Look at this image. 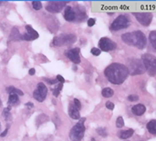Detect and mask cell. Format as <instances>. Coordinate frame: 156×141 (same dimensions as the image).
<instances>
[{"label":"cell","instance_id":"cell-7","mask_svg":"<svg viewBox=\"0 0 156 141\" xmlns=\"http://www.w3.org/2000/svg\"><path fill=\"white\" fill-rule=\"evenodd\" d=\"M129 25L130 22L129 20L127 19V17L124 15H121L112 23L110 29L113 31H116V30L127 28V27H129Z\"/></svg>","mask_w":156,"mask_h":141},{"label":"cell","instance_id":"cell-32","mask_svg":"<svg viewBox=\"0 0 156 141\" xmlns=\"http://www.w3.org/2000/svg\"><path fill=\"white\" fill-rule=\"evenodd\" d=\"M114 104L113 102H111V101H107L106 103V107L108 109H110V110H113L114 109Z\"/></svg>","mask_w":156,"mask_h":141},{"label":"cell","instance_id":"cell-30","mask_svg":"<svg viewBox=\"0 0 156 141\" xmlns=\"http://www.w3.org/2000/svg\"><path fill=\"white\" fill-rule=\"evenodd\" d=\"M91 53L92 55H94L96 56H98L99 55H100L101 53V51L100 50V49H97V48H92L91 49Z\"/></svg>","mask_w":156,"mask_h":141},{"label":"cell","instance_id":"cell-37","mask_svg":"<svg viewBox=\"0 0 156 141\" xmlns=\"http://www.w3.org/2000/svg\"><path fill=\"white\" fill-rule=\"evenodd\" d=\"M29 74H30V76H33L35 74V69H30V70H29Z\"/></svg>","mask_w":156,"mask_h":141},{"label":"cell","instance_id":"cell-28","mask_svg":"<svg viewBox=\"0 0 156 141\" xmlns=\"http://www.w3.org/2000/svg\"><path fill=\"white\" fill-rule=\"evenodd\" d=\"M96 132L99 135H100L102 137H106L107 136V133L106 132V130L104 128H98V129H96Z\"/></svg>","mask_w":156,"mask_h":141},{"label":"cell","instance_id":"cell-27","mask_svg":"<svg viewBox=\"0 0 156 141\" xmlns=\"http://www.w3.org/2000/svg\"><path fill=\"white\" fill-rule=\"evenodd\" d=\"M33 7L36 10H40V9L42 8V3H40V1H33L32 3Z\"/></svg>","mask_w":156,"mask_h":141},{"label":"cell","instance_id":"cell-18","mask_svg":"<svg viewBox=\"0 0 156 141\" xmlns=\"http://www.w3.org/2000/svg\"><path fill=\"white\" fill-rule=\"evenodd\" d=\"M133 134H134V130H132V129H130V130L125 131H121L120 133V138L126 140V139L130 138Z\"/></svg>","mask_w":156,"mask_h":141},{"label":"cell","instance_id":"cell-26","mask_svg":"<svg viewBox=\"0 0 156 141\" xmlns=\"http://www.w3.org/2000/svg\"><path fill=\"white\" fill-rule=\"evenodd\" d=\"M116 125L117 128H122L124 125V119H123L121 116H119L118 118L116 119Z\"/></svg>","mask_w":156,"mask_h":141},{"label":"cell","instance_id":"cell-15","mask_svg":"<svg viewBox=\"0 0 156 141\" xmlns=\"http://www.w3.org/2000/svg\"><path fill=\"white\" fill-rule=\"evenodd\" d=\"M146 111L145 106L142 105V104H138V105H136L133 108H132V112L135 115H137V116H141Z\"/></svg>","mask_w":156,"mask_h":141},{"label":"cell","instance_id":"cell-36","mask_svg":"<svg viewBox=\"0 0 156 141\" xmlns=\"http://www.w3.org/2000/svg\"><path fill=\"white\" fill-rule=\"evenodd\" d=\"M7 133H8V128H7V129H5V130L3 131V133L0 134V136H1V137H4V136H6Z\"/></svg>","mask_w":156,"mask_h":141},{"label":"cell","instance_id":"cell-22","mask_svg":"<svg viewBox=\"0 0 156 141\" xmlns=\"http://www.w3.org/2000/svg\"><path fill=\"white\" fill-rule=\"evenodd\" d=\"M25 28H26V30H27V33L30 34H31V35L34 36L35 38H37V39L39 38V34H38V33L37 32V31H36V30H34V29H33L30 25H27Z\"/></svg>","mask_w":156,"mask_h":141},{"label":"cell","instance_id":"cell-6","mask_svg":"<svg viewBox=\"0 0 156 141\" xmlns=\"http://www.w3.org/2000/svg\"><path fill=\"white\" fill-rule=\"evenodd\" d=\"M76 41V36L73 34H62L57 36L53 40V44L55 46H63L66 45H72Z\"/></svg>","mask_w":156,"mask_h":141},{"label":"cell","instance_id":"cell-25","mask_svg":"<svg viewBox=\"0 0 156 141\" xmlns=\"http://www.w3.org/2000/svg\"><path fill=\"white\" fill-rule=\"evenodd\" d=\"M62 87H63V84H60L59 83V84H58V87H56L55 89L53 90V95H54V97H58V96L59 95L60 91H61L62 89Z\"/></svg>","mask_w":156,"mask_h":141},{"label":"cell","instance_id":"cell-35","mask_svg":"<svg viewBox=\"0 0 156 141\" xmlns=\"http://www.w3.org/2000/svg\"><path fill=\"white\" fill-rule=\"evenodd\" d=\"M44 80H46V82L49 84H55L58 83V80H49V79L47 78H44Z\"/></svg>","mask_w":156,"mask_h":141},{"label":"cell","instance_id":"cell-3","mask_svg":"<svg viewBox=\"0 0 156 141\" xmlns=\"http://www.w3.org/2000/svg\"><path fill=\"white\" fill-rule=\"evenodd\" d=\"M86 121V118H81L79 119V121L74 125L69 133V137H70L72 141H81L84 137L85 131H86V127L84 125V122Z\"/></svg>","mask_w":156,"mask_h":141},{"label":"cell","instance_id":"cell-10","mask_svg":"<svg viewBox=\"0 0 156 141\" xmlns=\"http://www.w3.org/2000/svg\"><path fill=\"white\" fill-rule=\"evenodd\" d=\"M99 47L100 51L110 52L116 48V43L108 38H102L99 41Z\"/></svg>","mask_w":156,"mask_h":141},{"label":"cell","instance_id":"cell-29","mask_svg":"<svg viewBox=\"0 0 156 141\" xmlns=\"http://www.w3.org/2000/svg\"><path fill=\"white\" fill-rule=\"evenodd\" d=\"M127 100L129 101H131V102H134V101H137L139 100V97L136 94L129 95L127 97Z\"/></svg>","mask_w":156,"mask_h":141},{"label":"cell","instance_id":"cell-4","mask_svg":"<svg viewBox=\"0 0 156 141\" xmlns=\"http://www.w3.org/2000/svg\"><path fill=\"white\" fill-rule=\"evenodd\" d=\"M128 72L131 75L135 76L138 74H142L146 71L145 65H143L142 62L139 59H131L128 60V67H127Z\"/></svg>","mask_w":156,"mask_h":141},{"label":"cell","instance_id":"cell-33","mask_svg":"<svg viewBox=\"0 0 156 141\" xmlns=\"http://www.w3.org/2000/svg\"><path fill=\"white\" fill-rule=\"evenodd\" d=\"M95 24H96V20L93 19V18H90V19L88 20V21H87V24L89 27H92V26H94Z\"/></svg>","mask_w":156,"mask_h":141},{"label":"cell","instance_id":"cell-2","mask_svg":"<svg viewBox=\"0 0 156 141\" xmlns=\"http://www.w3.org/2000/svg\"><path fill=\"white\" fill-rule=\"evenodd\" d=\"M124 42L131 46L137 47V49H143L146 46L147 38L145 34L141 30H136L131 33H126L121 36Z\"/></svg>","mask_w":156,"mask_h":141},{"label":"cell","instance_id":"cell-8","mask_svg":"<svg viewBox=\"0 0 156 141\" xmlns=\"http://www.w3.org/2000/svg\"><path fill=\"white\" fill-rule=\"evenodd\" d=\"M133 15L136 17V19L143 26H148L151 24L153 19V15L150 12H144V13H133Z\"/></svg>","mask_w":156,"mask_h":141},{"label":"cell","instance_id":"cell-17","mask_svg":"<svg viewBox=\"0 0 156 141\" xmlns=\"http://www.w3.org/2000/svg\"><path fill=\"white\" fill-rule=\"evenodd\" d=\"M147 129H148V132L153 135L156 134V120L153 119L151 120L150 122L147 124Z\"/></svg>","mask_w":156,"mask_h":141},{"label":"cell","instance_id":"cell-19","mask_svg":"<svg viewBox=\"0 0 156 141\" xmlns=\"http://www.w3.org/2000/svg\"><path fill=\"white\" fill-rule=\"evenodd\" d=\"M6 91H7V93L8 94H17L18 96H23V92L22 91V90H20L17 89V88H16V87H13V86H10V87H8L7 88H6Z\"/></svg>","mask_w":156,"mask_h":141},{"label":"cell","instance_id":"cell-11","mask_svg":"<svg viewBox=\"0 0 156 141\" xmlns=\"http://www.w3.org/2000/svg\"><path fill=\"white\" fill-rule=\"evenodd\" d=\"M67 2H49L46 5V10L52 13H58L63 9Z\"/></svg>","mask_w":156,"mask_h":141},{"label":"cell","instance_id":"cell-31","mask_svg":"<svg viewBox=\"0 0 156 141\" xmlns=\"http://www.w3.org/2000/svg\"><path fill=\"white\" fill-rule=\"evenodd\" d=\"M73 104H74V105L76 106L78 110H80L81 108H82V105H81L80 101H79L77 98H75V99H74V103Z\"/></svg>","mask_w":156,"mask_h":141},{"label":"cell","instance_id":"cell-38","mask_svg":"<svg viewBox=\"0 0 156 141\" xmlns=\"http://www.w3.org/2000/svg\"><path fill=\"white\" fill-rule=\"evenodd\" d=\"M26 106H28L29 108H33L34 105L32 103V102H28V103L26 104Z\"/></svg>","mask_w":156,"mask_h":141},{"label":"cell","instance_id":"cell-20","mask_svg":"<svg viewBox=\"0 0 156 141\" xmlns=\"http://www.w3.org/2000/svg\"><path fill=\"white\" fill-rule=\"evenodd\" d=\"M113 94H114V91L110 87H106L104 89H102V95L104 98H111V97H113Z\"/></svg>","mask_w":156,"mask_h":141},{"label":"cell","instance_id":"cell-1","mask_svg":"<svg viewBox=\"0 0 156 141\" xmlns=\"http://www.w3.org/2000/svg\"><path fill=\"white\" fill-rule=\"evenodd\" d=\"M104 74L111 84L119 85L125 81L129 75V72L126 65L121 63H113L106 67Z\"/></svg>","mask_w":156,"mask_h":141},{"label":"cell","instance_id":"cell-5","mask_svg":"<svg viewBox=\"0 0 156 141\" xmlns=\"http://www.w3.org/2000/svg\"><path fill=\"white\" fill-rule=\"evenodd\" d=\"M142 63L145 68L151 76H155L156 58L153 55L145 54L142 55Z\"/></svg>","mask_w":156,"mask_h":141},{"label":"cell","instance_id":"cell-39","mask_svg":"<svg viewBox=\"0 0 156 141\" xmlns=\"http://www.w3.org/2000/svg\"><path fill=\"white\" fill-rule=\"evenodd\" d=\"M1 3H2V2H0V4H1Z\"/></svg>","mask_w":156,"mask_h":141},{"label":"cell","instance_id":"cell-13","mask_svg":"<svg viewBox=\"0 0 156 141\" xmlns=\"http://www.w3.org/2000/svg\"><path fill=\"white\" fill-rule=\"evenodd\" d=\"M68 114L73 119H80L79 110L74 105V104H70L69 108H68Z\"/></svg>","mask_w":156,"mask_h":141},{"label":"cell","instance_id":"cell-23","mask_svg":"<svg viewBox=\"0 0 156 141\" xmlns=\"http://www.w3.org/2000/svg\"><path fill=\"white\" fill-rule=\"evenodd\" d=\"M149 40L151 41L152 46L156 49V31L155 30H152L150 34H149Z\"/></svg>","mask_w":156,"mask_h":141},{"label":"cell","instance_id":"cell-24","mask_svg":"<svg viewBox=\"0 0 156 141\" xmlns=\"http://www.w3.org/2000/svg\"><path fill=\"white\" fill-rule=\"evenodd\" d=\"M10 109L11 107L10 106H9L7 108H5L4 109L3 111V116L5 118V119H8L10 117Z\"/></svg>","mask_w":156,"mask_h":141},{"label":"cell","instance_id":"cell-34","mask_svg":"<svg viewBox=\"0 0 156 141\" xmlns=\"http://www.w3.org/2000/svg\"><path fill=\"white\" fill-rule=\"evenodd\" d=\"M57 80H58V82H59L60 84H64L65 81L64 77L61 76V75H58V76H57Z\"/></svg>","mask_w":156,"mask_h":141},{"label":"cell","instance_id":"cell-16","mask_svg":"<svg viewBox=\"0 0 156 141\" xmlns=\"http://www.w3.org/2000/svg\"><path fill=\"white\" fill-rule=\"evenodd\" d=\"M9 39L13 41H17L21 40V34H19V30L16 27H13V29L12 30V32L9 36Z\"/></svg>","mask_w":156,"mask_h":141},{"label":"cell","instance_id":"cell-21","mask_svg":"<svg viewBox=\"0 0 156 141\" xmlns=\"http://www.w3.org/2000/svg\"><path fill=\"white\" fill-rule=\"evenodd\" d=\"M18 101H19V97H18V95L16 94H9L8 101L9 105H14V104L17 103Z\"/></svg>","mask_w":156,"mask_h":141},{"label":"cell","instance_id":"cell-12","mask_svg":"<svg viewBox=\"0 0 156 141\" xmlns=\"http://www.w3.org/2000/svg\"><path fill=\"white\" fill-rule=\"evenodd\" d=\"M79 52H80V49L78 48H75V49H69V50L65 51V56L68 58L72 63H74L75 64H78V63H81Z\"/></svg>","mask_w":156,"mask_h":141},{"label":"cell","instance_id":"cell-14","mask_svg":"<svg viewBox=\"0 0 156 141\" xmlns=\"http://www.w3.org/2000/svg\"><path fill=\"white\" fill-rule=\"evenodd\" d=\"M65 19L68 21H73L76 20V13L75 11L71 6H67L65 8V14H64Z\"/></svg>","mask_w":156,"mask_h":141},{"label":"cell","instance_id":"cell-9","mask_svg":"<svg viewBox=\"0 0 156 141\" xmlns=\"http://www.w3.org/2000/svg\"><path fill=\"white\" fill-rule=\"evenodd\" d=\"M48 94V88L45 84L43 83H39L37 84V88L33 92V98L39 102H43L45 100Z\"/></svg>","mask_w":156,"mask_h":141}]
</instances>
